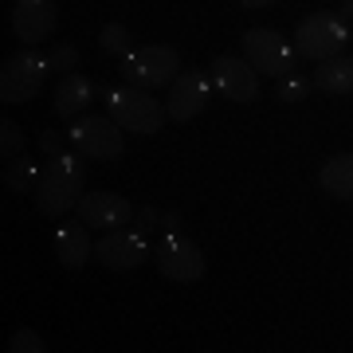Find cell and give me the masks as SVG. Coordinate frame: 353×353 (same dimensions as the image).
Here are the masks:
<instances>
[{
    "label": "cell",
    "instance_id": "24",
    "mask_svg": "<svg viewBox=\"0 0 353 353\" xmlns=\"http://www.w3.org/2000/svg\"><path fill=\"white\" fill-rule=\"evenodd\" d=\"M39 150L48 153V157H59V153H63V138H59V134H39Z\"/></svg>",
    "mask_w": 353,
    "mask_h": 353
},
{
    "label": "cell",
    "instance_id": "25",
    "mask_svg": "<svg viewBox=\"0 0 353 353\" xmlns=\"http://www.w3.org/2000/svg\"><path fill=\"white\" fill-rule=\"evenodd\" d=\"M157 220H161V216L153 212V208H138V212H134V228H138V232H150Z\"/></svg>",
    "mask_w": 353,
    "mask_h": 353
},
{
    "label": "cell",
    "instance_id": "1",
    "mask_svg": "<svg viewBox=\"0 0 353 353\" xmlns=\"http://www.w3.org/2000/svg\"><path fill=\"white\" fill-rule=\"evenodd\" d=\"M83 181H87V165L83 157H75L71 150H63L59 157H51L36 176V208L48 220H63L83 196Z\"/></svg>",
    "mask_w": 353,
    "mask_h": 353
},
{
    "label": "cell",
    "instance_id": "26",
    "mask_svg": "<svg viewBox=\"0 0 353 353\" xmlns=\"http://www.w3.org/2000/svg\"><path fill=\"white\" fill-rule=\"evenodd\" d=\"M161 224H165V232H176V224H181V216H176V212H165V216H161Z\"/></svg>",
    "mask_w": 353,
    "mask_h": 353
},
{
    "label": "cell",
    "instance_id": "3",
    "mask_svg": "<svg viewBox=\"0 0 353 353\" xmlns=\"http://www.w3.org/2000/svg\"><path fill=\"white\" fill-rule=\"evenodd\" d=\"M106 110H110V118L122 130H130V134H157V130L165 126V118H169V110H165L153 94L130 87V83L126 87L106 90Z\"/></svg>",
    "mask_w": 353,
    "mask_h": 353
},
{
    "label": "cell",
    "instance_id": "7",
    "mask_svg": "<svg viewBox=\"0 0 353 353\" xmlns=\"http://www.w3.org/2000/svg\"><path fill=\"white\" fill-rule=\"evenodd\" d=\"M240 48H243V59H248L259 75H271V79L290 75L294 51H290V43L279 36L275 28H252V32H243Z\"/></svg>",
    "mask_w": 353,
    "mask_h": 353
},
{
    "label": "cell",
    "instance_id": "21",
    "mask_svg": "<svg viewBox=\"0 0 353 353\" xmlns=\"http://www.w3.org/2000/svg\"><path fill=\"white\" fill-rule=\"evenodd\" d=\"M306 94H310V83H306L303 75H294V71H290V75L279 79V99H283V102H303Z\"/></svg>",
    "mask_w": 353,
    "mask_h": 353
},
{
    "label": "cell",
    "instance_id": "16",
    "mask_svg": "<svg viewBox=\"0 0 353 353\" xmlns=\"http://www.w3.org/2000/svg\"><path fill=\"white\" fill-rule=\"evenodd\" d=\"M318 185L334 196V201H353V153H338L322 165Z\"/></svg>",
    "mask_w": 353,
    "mask_h": 353
},
{
    "label": "cell",
    "instance_id": "22",
    "mask_svg": "<svg viewBox=\"0 0 353 353\" xmlns=\"http://www.w3.org/2000/svg\"><path fill=\"white\" fill-rule=\"evenodd\" d=\"M8 350H12V353H43L48 345H43V338H39L36 330L24 326V330H16L12 338H8Z\"/></svg>",
    "mask_w": 353,
    "mask_h": 353
},
{
    "label": "cell",
    "instance_id": "28",
    "mask_svg": "<svg viewBox=\"0 0 353 353\" xmlns=\"http://www.w3.org/2000/svg\"><path fill=\"white\" fill-rule=\"evenodd\" d=\"M341 20H345V24H350V20H353V0H345V4H341Z\"/></svg>",
    "mask_w": 353,
    "mask_h": 353
},
{
    "label": "cell",
    "instance_id": "23",
    "mask_svg": "<svg viewBox=\"0 0 353 353\" xmlns=\"http://www.w3.org/2000/svg\"><path fill=\"white\" fill-rule=\"evenodd\" d=\"M51 59V71H59V75H75V67H79V51L71 48V43H59V48L48 55Z\"/></svg>",
    "mask_w": 353,
    "mask_h": 353
},
{
    "label": "cell",
    "instance_id": "18",
    "mask_svg": "<svg viewBox=\"0 0 353 353\" xmlns=\"http://www.w3.org/2000/svg\"><path fill=\"white\" fill-rule=\"evenodd\" d=\"M36 165L28 157H8V165H4V185L12 192H36Z\"/></svg>",
    "mask_w": 353,
    "mask_h": 353
},
{
    "label": "cell",
    "instance_id": "8",
    "mask_svg": "<svg viewBox=\"0 0 353 353\" xmlns=\"http://www.w3.org/2000/svg\"><path fill=\"white\" fill-rule=\"evenodd\" d=\"M153 259L169 283H196L204 275V252L192 240H185L181 232H165L153 248Z\"/></svg>",
    "mask_w": 353,
    "mask_h": 353
},
{
    "label": "cell",
    "instance_id": "27",
    "mask_svg": "<svg viewBox=\"0 0 353 353\" xmlns=\"http://www.w3.org/2000/svg\"><path fill=\"white\" fill-rule=\"evenodd\" d=\"M243 8H267V4H279V0H240Z\"/></svg>",
    "mask_w": 353,
    "mask_h": 353
},
{
    "label": "cell",
    "instance_id": "10",
    "mask_svg": "<svg viewBox=\"0 0 353 353\" xmlns=\"http://www.w3.org/2000/svg\"><path fill=\"white\" fill-rule=\"evenodd\" d=\"M59 24L55 0H16L12 4V36L24 48H39Z\"/></svg>",
    "mask_w": 353,
    "mask_h": 353
},
{
    "label": "cell",
    "instance_id": "12",
    "mask_svg": "<svg viewBox=\"0 0 353 353\" xmlns=\"http://www.w3.org/2000/svg\"><path fill=\"white\" fill-rule=\"evenodd\" d=\"M208 79L201 71H181V75L169 83V99H165V110H169V122H189L208 106Z\"/></svg>",
    "mask_w": 353,
    "mask_h": 353
},
{
    "label": "cell",
    "instance_id": "19",
    "mask_svg": "<svg viewBox=\"0 0 353 353\" xmlns=\"http://www.w3.org/2000/svg\"><path fill=\"white\" fill-rule=\"evenodd\" d=\"M99 48L106 55H114V59H126L130 51H134V43H130V32L122 24H106L99 32Z\"/></svg>",
    "mask_w": 353,
    "mask_h": 353
},
{
    "label": "cell",
    "instance_id": "2",
    "mask_svg": "<svg viewBox=\"0 0 353 353\" xmlns=\"http://www.w3.org/2000/svg\"><path fill=\"white\" fill-rule=\"evenodd\" d=\"M345 43H350V24L338 12H310L294 28V55H303L310 63L341 55Z\"/></svg>",
    "mask_w": 353,
    "mask_h": 353
},
{
    "label": "cell",
    "instance_id": "15",
    "mask_svg": "<svg viewBox=\"0 0 353 353\" xmlns=\"http://www.w3.org/2000/svg\"><path fill=\"white\" fill-rule=\"evenodd\" d=\"M90 99H94V87H90L87 75H63V83L55 90V114L67 118V122H75L79 114L90 106Z\"/></svg>",
    "mask_w": 353,
    "mask_h": 353
},
{
    "label": "cell",
    "instance_id": "13",
    "mask_svg": "<svg viewBox=\"0 0 353 353\" xmlns=\"http://www.w3.org/2000/svg\"><path fill=\"white\" fill-rule=\"evenodd\" d=\"M212 79H216V87H220V94H228L232 102H252L259 94V71L248 59L220 55L212 63Z\"/></svg>",
    "mask_w": 353,
    "mask_h": 353
},
{
    "label": "cell",
    "instance_id": "11",
    "mask_svg": "<svg viewBox=\"0 0 353 353\" xmlns=\"http://www.w3.org/2000/svg\"><path fill=\"white\" fill-rule=\"evenodd\" d=\"M75 216L87 228H99V232H114V228H126L134 220V204L118 192H83L75 204Z\"/></svg>",
    "mask_w": 353,
    "mask_h": 353
},
{
    "label": "cell",
    "instance_id": "5",
    "mask_svg": "<svg viewBox=\"0 0 353 353\" xmlns=\"http://www.w3.org/2000/svg\"><path fill=\"white\" fill-rule=\"evenodd\" d=\"M67 141H71L75 153L94 157V161H114V157H122V150H126L122 126L114 118H102V114H79L75 122L67 126Z\"/></svg>",
    "mask_w": 353,
    "mask_h": 353
},
{
    "label": "cell",
    "instance_id": "6",
    "mask_svg": "<svg viewBox=\"0 0 353 353\" xmlns=\"http://www.w3.org/2000/svg\"><path fill=\"white\" fill-rule=\"evenodd\" d=\"M48 71H51V59L39 55V51H32V48L8 55L4 67H0V99L4 102L36 99L39 87H43V79H48Z\"/></svg>",
    "mask_w": 353,
    "mask_h": 353
},
{
    "label": "cell",
    "instance_id": "17",
    "mask_svg": "<svg viewBox=\"0 0 353 353\" xmlns=\"http://www.w3.org/2000/svg\"><path fill=\"white\" fill-rule=\"evenodd\" d=\"M314 87L326 90V94H353V59L350 55H334V59H322L314 75Z\"/></svg>",
    "mask_w": 353,
    "mask_h": 353
},
{
    "label": "cell",
    "instance_id": "14",
    "mask_svg": "<svg viewBox=\"0 0 353 353\" xmlns=\"http://www.w3.org/2000/svg\"><path fill=\"white\" fill-rule=\"evenodd\" d=\"M55 252H59V263L67 271H79V267L87 263L90 255H94V243L87 236V224L83 220H63V224L55 228Z\"/></svg>",
    "mask_w": 353,
    "mask_h": 353
},
{
    "label": "cell",
    "instance_id": "4",
    "mask_svg": "<svg viewBox=\"0 0 353 353\" xmlns=\"http://www.w3.org/2000/svg\"><path fill=\"white\" fill-rule=\"evenodd\" d=\"M118 67H122V79H126L130 87L157 90L181 75V55L173 48H165V43H145V48L130 51Z\"/></svg>",
    "mask_w": 353,
    "mask_h": 353
},
{
    "label": "cell",
    "instance_id": "20",
    "mask_svg": "<svg viewBox=\"0 0 353 353\" xmlns=\"http://www.w3.org/2000/svg\"><path fill=\"white\" fill-rule=\"evenodd\" d=\"M0 153L4 157H20L24 153V134H20V126H16L12 118L0 122Z\"/></svg>",
    "mask_w": 353,
    "mask_h": 353
},
{
    "label": "cell",
    "instance_id": "9",
    "mask_svg": "<svg viewBox=\"0 0 353 353\" xmlns=\"http://www.w3.org/2000/svg\"><path fill=\"white\" fill-rule=\"evenodd\" d=\"M150 255H153V248H150V240H145V232H138V228H114V232H106V236L94 243V259H99L106 271H134V267H141Z\"/></svg>",
    "mask_w": 353,
    "mask_h": 353
}]
</instances>
